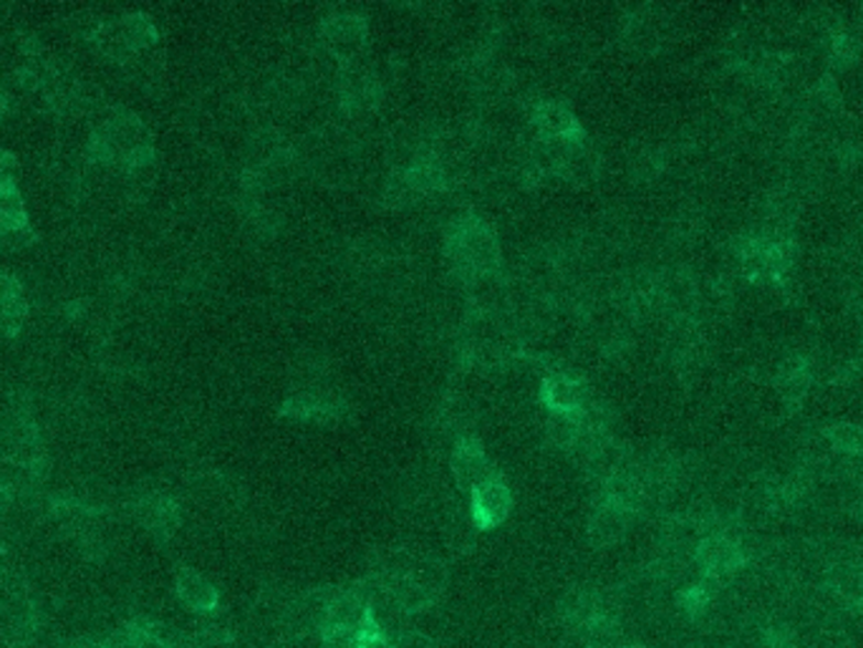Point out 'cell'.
I'll use <instances>...</instances> for the list:
<instances>
[{
	"label": "cell",
	"instance_id": "cell-30",
	"mask_svg": "<svg viewBox=\"0 0 863 648\" xmlns=\"http://www.w3.org/2000/svg\"><path fill=\"white\" fill-rule=\"evenodd\" d=\"M384 648H437V644L432 641L429 636L419 634V630L396 628V630H386Z\"/></svg>",
	"mask_w": 863,
	"mask_h": 648
},
{
	"label": "cell",
	"instance_id": "cell-7",
	"mask_svg": "<svg viewBox=\"0 0 863 648\" xmlns=\"http://www.w3.org/2000/svg\"><path fill=\"white\" fill-rule=\"evenodd\" d=\"M349 411V404L341 399L339 394L331 388L316 386H301L283 402L281 414L293 421H304V425H331L339 421L343 414Z\"/></svg>",
	"mask_w": 863,
	"mask_h": 648
},
{
	"label": "cell",
	"instance_id": "cell-33",
	"mask_svg": "<svg viewBox=\"0 0 863 648\" xmlns=\"http://www.w3.org/2000/svg\"><path fill=\"white\" fill-rule=\"evenodd\" d=\"M8 109H11V99H8L6 89H0V124L6 122V117H8Z\"/></svg>",
	"mask_w": 863,
	"mask_h": 648
},
{
	"label": "cell",
	"instance_id": "cell-26",
	"mask_svg": "<svg viewBox=\"0 0 863 648\" xmlns=\"http://www.w3.org/2000/svg\"><path fill=\"white\" fill-rule=\"evenodd\" d=\"M31 224L29 210H25L23 195L19 187L0 189V238L11 235L15 230H23Z\"/></svg>",
	"mask_w": 863,
	"mask_h": 648
},
{
	"label": "cell",
	"instance_id": "cell-18",
	"mask_svg": "<svg viewBox=\"0 0 863 648\" xmlns=\"http://www.w3.org/2000/svg\"><path fill=\"white\" fill-rule=\"evenodd\" d=\"M29 318V298L21 281L0 267V339H13Z\"/></svg>",
	"mask_w": 863,
	"mask_h": 648
},
{
	"label": "cell",
	"instance_id": "cell-28",
	"mask_svg": "<svg viewBox=\"0 0 863 648\" xmlns=\"http://www.w3.org/2000/svg\"><path fill=\"white\" fill-rule=\"evenodd\" d=\"M761 646L763 648H800V636L798 630L793 628L785 620H771L765 624L761 634Z\"/></svg>",
	"mask_w": 863,
	"mask_h": 648
},
{
	"label": "cell",
	"instance_id": "cell-12",
	"mask_svg": "<svg viewBox=\"0 0 863 648\" xmlns=\"http://www.w3.org/2000/svg\"><path fill=\"white\" fill-rule=\"evenodd\" d=\"M468 509L474 527H478L480 532L495 530V527L503 525L513 513V490L503 474L474 490L470 495Z\"/></svg>",
	"mask_w": 863,
	"mask_h": 648
},
{
	"label": "cell",
	"instance_id": "cell-31",
	"mask_svg": "<svg viewBox=\"0 0 863 648\" xmlns=\"http://www.w3.org/2000/svg\"><path fill=\"white\" fill-rule=\"evenodd\" d=\"M833 157L841 169H856L863 162V144L859 140H841L835 144Z\"/></svg>",
	"mask_w": 863,
	"mask_h": 648
},
{
	"label": "cell",
	"instance_id": "cell-11",
	"mask_svg": "<svg viewBox=\"0 0 863 648\" xmlns=\"http://www.w3.org/2000/svg\"><path fill=\"white\" fill-rule=\"evenodd\" d=\"M382 101V81L371 68L361 64L341 66L339 74V103L347 114H369Z\"/></svg>",
	"mask_w": 863,
	"mask_h": 648
},
{
	"label": "cell",
	"instance_id": "cell-19",
	"mask_svg": "<svg viewBox=\"0 0 863 648\" xmlns=\"http://www.w3.org/2000/svg\"><path fill=\"white\" fill-rule=\"evenodd\" d=\"M621 41L634 54L652 56L657 54L664 43L659 19L654 15L652 8H642V11L629 13V19L621 25Z\"/></svg>",
	"mask_w": 863,
	"mask_h": 648
},
{
	"label": "cell",
	"instance_id": "cell-20",
	"mask_svg": "<svg viewBox=\"0 0 863 648\" xmlns=\"http://www.w3.org/2000/svg\"><path fill=\"white\" fill-rule=\"evenodd\" d=\"M793 58L783 51H757L753 66L747 68L745 79L767 91H778L790 79Z\"/></svg>",
	"mask_w": 863,
	"mask_h": 648
},
{
	"label": "cell",
	"instance_id": "cell-29",
	"mask_svg": "<svg viewBox=\"0 0 863 648\" xmlns=\"http://www.w3.org/2000/svg\"><path fill=\"white\" fill-rule=\"evenodd\" d=\"M664 169H667V154L657 150V146H649V150H644L634 160V172L638 179H654L659 177Z\"/></svg>",
	"mask_w": 863,
	"mask_h": 648
},
{
	"label": "cell",
	"instance_id": "cell-24",
	"mask_svg": "<svg viewBox=\"0 0 863 648\" xmlns=\"http://www.w3.org/2000/svg\"><path fill=\"white\" fill-rule=\"evenodd\" d=\"M581 435H583L581 414H548L546 439L550 447L558 449V452L571 454Z\"/></svg>",
	"mask_w": 863,
	"mask_h": 648
},
{
	"label": "cell",
	"instance_id": "cell-22",
	"mask_svg": "<svg viewBox=\"0 0 863 648\" xmlns=\"http://www.w3.org/2000/svg\"><path fill=\"white\" fill-rule=\"evenodd\" d=\"M722 583H714L710 578L699 575V581L689 583L677 591V608L681 611V616H687L689 620H699L707 611L712 608L714 595H718Z\"/></svg>",
	"mask_w": 863,
	"mask_h": 648
},
{
	"label": "cell",
	"instance_id": "cell-16",
	"mask_svg": "<svg viewBox=\"0 0 863 648\" xmlns=\"http://www.w3.org/2000/svg\"><path fill=\"white\" fill-rule=\"evenodd\" d=\"M175 591H177V598L183 601V606L197 613V616H205V613H212L215 608H220L218 585L195 568L177 570Z\"/></svg>",
	"mask_w": 863,
	"mask_h": 648
},
{
	"label": "cell",
	"instance_id": "cell-4",
	"mask_svg": "<svg viewBox=\"0 0 863 648\" xmlns=\"http://www.w3.org/2000/svg\"><path fill=\"white\" fill-rule=\"evenodd\" d=\"M0 457L6 464L39 474L43 464L41 435L36 421L25 411H8L0 417Z\"/></svg>",
	"mask_w": 863,
	"mask_h": 648
},
{
	"label": "cell",
	"instance_id": "cell-6",
	"mask_svg": "<svg viewBox=\"0 0 863 648\" xmlns=\"http://www.w3.org/2000/svg\"><path fill=\"white\" fill-rule=\"evenodd\" d=\"M318 41L341 66L359 64L369 48V23L359 13L336 11L324 19Z\"/></svg>",
	"mask_w": 863,
	"mask_h": 648
},
{
	"label": "cell",
	"instance_id": "cell-17",
	"mask_svg": "<svg viewBox=\"0 0 863 648\" xmlns=\"http://www.w3.org/2000/svg\"><path fill=\"white\" fill-rule=\"evenodd\" d=\"M318 638L324 648H384L386 630L374 613L359 626H321Z\"/></svg>",
	"mask_w": 863,
	"mask_h": 648
},
{
	"label": "cell",
	"instance_id": "cell-10",
	"mask_svg": "<svg viewBox=\"0 0 863 648\" xmlns=\"http://www.w3.org/2000/svg\"><path fill=\"white\" fill-rule=\"evenodd\" d=\"M813 378H816L813 361H810V356H806V353L793 351L778 361V366H775V374H773V386L780 396L785 411L798 414L802 409L810 386H813Z\"/></svg>",
	"mask_w": 863,
	"mask_h": 648
},
{
	"label": "cell",
	"instance_id": "cell-9",
	"mask_svg": "<svg viewBox=\"0 0 863 648\" xmlns=\"http://www.w3.org/2000/svg\"><path fill=\"white\" fill-rule=\"evenodd\" d=\"M538 399L548 414H578L593 399V388L571 369H548L538 388Z\"/></svg>",
	"mask_w": 863,
	"mask_h": 648
},
{
	"label": "cell",
	"instance_id": "cell-1",
	"mask_svg": "<svg viewBox=\"0 0 863 648\" xmlns=\"http://www.w3.org/2000/svg\"><path fill=\"white\" fill-rule=\"evenodd\" d=\"M86 160L94 167L114 169L127 179H140L157 162L150 127L134 111H109L91 127L86 140Z\"/></svg>",
	"mask_w": 863,
	"mask_h": 648
},
{
	"label": "cell",
	"instance_id": "cell-21",
	"mask_svg": "<svg viewBox=\"0 0 863 648\" xmlns=\"http://www.w3.org/2000/svg\"><path fill=\"white\" fill-rule=\"evenodd\" d=\"M841 107H843L841 86H839V81H835L833 74L826 72V74L818 76L816 84L808 89V94H806V109H802V111H806V114L813 119L816 114H826V117L839 114Z\"/></svg>",
	"mask_w": 863,
	"mask_h": 648
},
{
	"label": "cell",
	"instance_id": "cell-25",
	"mask_svg": "<svg viewBox=\"0 0 863 648\" xmlns=\"http://www.w3.org/2000/svg\"><path fill=\"white\" fill-rule=\"evenodd\" d=\"M826 444L841 457H863V425L856 421H831L821 429Z\"/></svg>",
	"mask_w": 863,
	"mask_h": 648
},
{
	"label": "cell",
	"instance_id": "cell-34",
	"mask_svg": "<svg viewBox=\"0 0 863 648\" xmlns=\"http://www.w3.org/2000/svg\"><path fill=\"white\" fill-rule=\"evenodd\" d=\"M856 33H859V39H863V6L859 8V13H856Z\"/></svg>",
	"mask_w": 863,
	"mask_h": 648
},
{
	"label": "cell",
	"instance_id": "cell-15",
	"mask_svg": "<svg viewBox=\"0 0 863 648\" xmlns=\"http://www.w3.org/2000/svg\"><path fill=\"white\" fill-rule=\"evenodd\" d=\"M134 515L146 532L167 540L179 527V505L165 492H146L134 503Z\"/></svg>",
	"mask_w": 863,
	"mask_h": 648
},
{
	"label": "cell",
	"instance_id": "cell-3",
	"mask_svg": "<svg viewBox=\"0 0 863 648\" xmlns=\"http://www.w3.org/2000/svg\"><path fill=\"white\" fill-rule=\"evenodd\" d=\"M89 43L97 54L119 66H132L160 46V31L150 15L124 13L103 21L89 31Z\"/></svg>",
	"mask_w": 863,
	"mask_h": 648
},
{
	"label": "cell",
	"instance_id": "cell-8",
	"mask_svg": "<svg viewBox=\"0 0 863 648\" xmlns=\"http://www.w3.org/2000/svg\"><path fill=\"white\" fill-rule=\"evenodd\" d=\"M450 470L457 490L468 497L474 490L485 485V482L500 477L495 462L490 460L485 447L480 444V439L474 435L457 439L455 447L450 449Z\"/></svg>",
	"mask_w": 863,
	"mask_h": 648
},
{
	"label": "cell",
	"instance_id": "cell-13",
	"mask_svg": "<svg viewBox=\"0 0 863 648\" xmlns=\"http://www.w3.org/2000/svg\"><path fill=\"white\" fill-rule=\"evenodd\" d=\"M636 517L626 513L624 507H619L607 497L593 495L591 499V515H589V540L593 548H611L621 542L632 530Z\"/></svg>",
	"mask_w": 863,
	"mask_h": 648
},
{
	"label": "cell",
	"instance_id": "cell-5",
	"mask_svg": "<svg viewBox=\"0 0 863 648\" xmlns=\"http://www.w3.org/2000/svg\"><path fill=\"white\" fill-rule=\"evenodd\" d=\"M692 560L699 568V575L710 578L714 583H724L745 570L750 563V550L745 540L724 532H712L699 538Z\"/></svg>",
	"mask_w": 863,
	"mask_h": 648
},
{
	"label": "cell",
	"instance_id": "cell-32",
	"mask_svg": "<svg viewBox=\"0 0 863 648\" xmlns=\"http://www.w3.org/2000/svg\"><path fill=\"white\" fill-rule=\"evenodd\" d=\"M19 187V157L13 152L0 150V189Z\"/></svg>",
	"mask_w": 863,
	"mask_h": 648
},
{
	"label": "cell",
	"instance_id": "cell-2",
	"mask_svg": "<svg viewBox=\"0 0 863 648\" xmlns=\"http://www.w3.org/2000/svg\"><path fill=\"white\" fill-rule=\"evenodd\" d=\"M445 255L452 273L462 283L478 278V275L503 271V250H500L498 232L493 224L474 212L457 215L450 222L445 232Z\"/></svg>",
	"mask_w": 863,
	"mask_h": 648
},
{
	"label": "cell",
	"instance_id": "cell-14",
	"mask_svg": "<svg viewBox=\"0 0 863 648\" xmlns=\"http://www.w3.org/2000/svg\"><path fill=\"white\" fill-rule=\"evenodd\" d=\"M531 127L535 140H568V136H576L578 132H583V127L578 124V119L573 114V109L564 101H538L533 103L531 109Z\"/></svg>",
	"mask_w": 863,
	"mask_h": 648
},
{
	"label": "cell",
	"instance_id": "cell-23",
	"mask_svg": "<svg viewBox=\"0 0 863 648\" xmlns=\"http://www.w3.org/2000/svg\"><path fill=\"white\" fill-rule=\"evenodd\" d=\"M861 48H863L861 39L849 29H841L839 33H833V36L826 41L828 74L835 76V72H849V68L856 66L861 58Z\"/></svg>",
	"mask_w": 863,
	"mask_h": 648
},
{
	"label": "cell",
	"instance_id": "cell-27",
	"mask_svg": "<svg viewBox=\"0 0 863 648\" xmlns=\"http://www.w3.org/2000/svg\"><path fill=\"white\" fill-rule=\"evenodd\" d=\"M232 636H236V624H232L230 613L222 608H215L212 613H205L200 616V626H197V638L203 644H230Z\"/></svg>",
	"mask_w": 863,
	"mask_h": 648
}]
</instances>
